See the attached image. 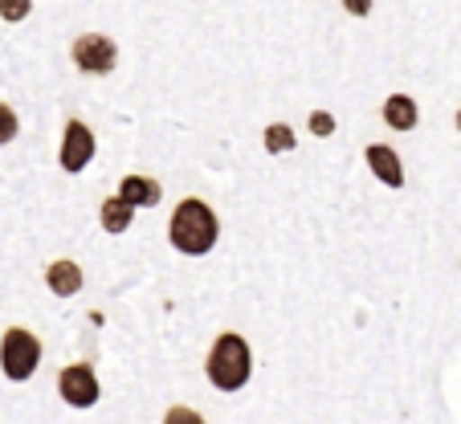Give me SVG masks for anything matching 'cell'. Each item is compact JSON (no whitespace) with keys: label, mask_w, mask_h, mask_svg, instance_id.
I'll use <instances>...</instances> for the list:
<instances>
[{"label":"cell","mask_w":461,"mask_h":424,"mask_svg":"<svg viewBox=\"0 0 461 424\" xmlns=\"http://www.w3.org/2000/svg\"><path fill=\"white\" fill-rule=\"evenodd\" d=\"M217 233H221L217 212L204 200H180V208L172 212V229H167L176 249L188 253V257H201V253H209L217 245Z\"/></svg>","instance_id":"1"},{"label":"cell","mask_w":461,"mask_h":424,"mask_svg":"<svg viewBox=\"0 0 461 424\" xmlns=\"http://www.w3.org/2000/svg\"><path fill=\"white\" fill-rule=\"evenodd\" d=\"M249 343H245L241 335H221L217 343H212V356H209V364H204V372H209V380H212V388H221V392H237V388H245V380H249Z\"/></svg>","instance_id":"2"},{"label":"cell","mask_w":461,"mask_h":424,"mask_svg":"<svg viewBox=\"0 0 461 424\" xmlns=\"http://www.w3.org/2000/svg\"><path fill=\"white\" fill-rule=\"evenodd\" d=\"M37 364H41V343H37V335H29V330H21V327L5 330V338H0V367H5V375L21 383L37 372Z\"/></svg>","instance_id":"3"},{"label":"cell","mask_w":461,"mask_h":424,"mask_svg":"<svg viewBox=\"0 0 461 424\" xmlns=\"http://www.w3.org/2000/svg\"><path fill=\"white\" fill-rule=\"evenodd\" d=\"M58 392H61V400H66L70 408H90V404H98V396H103V388H98V375L90 372L86 364L61 367Z\"/></svg>","instance_id":"4"},{"label":"cell","mask_w":461,"mask_h":424,"mask_svg":"<svg viewBox=\"0 0 461 424\" xmlns=\"http://www.w3.org/2000/svg\"><path fill=\"white\" fill-rule=\"evenodd\" d=\"M74 61H78L82 74H111L114 61H119V45L103 33H86L74 41Z\"/></svg>","instance_id":"5"},{"label":"cell","mask_w":461,"mask_h":424,"mask_svg":"<svg viewBox=\"0 0 461 424\" xmlns=\"http://www.w3.org/2000/svg\"><path fill=\"white\" fill-rule=\"evenodd\" d=\"M90 159H95V135H90L86 122L70 119L66 122V135H61V167L66 172H82Z\"/></svg>","instance_id":"6"},{"label":"cell","mask_w":461,"mask_h":424,"mask_svg":"<svg viewBox=\"0 0 461 424\" xmlns=\"http://www.w3.org/2000/svg\"><path fill=\"white\" fill-rule=\"evenodd\" d=\"M367 167H372L375 180L388 184V188H401V184H404L401 159H396V151H392V148H384V143H372V148H367Z\"/></svg>","instance_id":"7"},{"label":"cell","mask_w":461,"mask_h":424,"mask_svg":"<svg viewBox=\"0 0 461 424\" xmlns=\"http://www.w3.org/2000/svg\"><path fill=\"white\" fill-rule=\"evenodd\" d=\"M119 196L127 200L131 208H156L159 204V184L151 176H122Z\"/></svg>","instance_id":"8"},{"label":"cell","mask_w":461,"mask_h":424,"mask_svg":"<svg viewBox=\"0 0 461 424\" xmlns=\"http://www.w3.org/2000/svg\"><path fill=\"white\" fill-rule=\"evenodd\" d=\"M45 277H50V290L58 298H70V294H78L82 290V269L74 266V261H53Z\"/></svg>","instance_id":"9"},{"label":"cell","mask_w":461,"mask_h":424,"mask_svg":"<svg viewBox=\"0 0 461 424\" xmlns=\"http://www.w3.org/2000/svg\"><path fill=\"white\" fill-rule=\"evenodd\" d=\"M384 122L396 131H412L417 127V103H412L409 95H392L388 103H384Z\"/></svg>","instance_id":"10"},{"label":"cell","mask_w":461,"mask_h":424,"mask_svg":"<svg viewBox=\"0 0 461 424\" xmlns=\"http://www.w3.org/2000/svg\"><path fill=\"white\" fill-rule=\"evenodd\" d=\"M131 217H135V208H131L122 196L103 200V212H98V221H103V229H106V233H127Z\"/></svg>","instance_id":"11"},{"label":"cell","mask_w":461,"mask_h":424,"mask_svg":"<svg viewBox=\"0 0 461 424\" xmlns=\"http://www.w3.org/2000/svg\"><path fill=\"white\" fill-rule=\"evenodd\" d=\"M266 151H274V156H286V151H294V131H290L286 122H274V127H266Z\"/></svg>","instance_id":"12"},{"label":"cell","mask_w":461,"mask_h":424,"mask_svg":"<svg viewBox=\"0 0 461 424\" xmlns=\"http://www.w3.org/2000/svg\"><path fill=\"white\" fill-rule=\"evenodd\" d=\"M17 127H21V122H17V114H13V106L0 103V148L17 139Z\"/></svg>","instance_id":"13"},{"label":"cell","mask_w":461,"mask_h":424,"mask_svg":"<svg viewBox=\"0 0 461 424\" xmlns=\"http://www.w3.org/2000/svg\"><path fill=\"white\" fill-rule=\"evenodd\" d=\"M29 9H33V0H0V17L5 21H25Z\"/></svg>","instance_id":"14"},{"label":"cell","mask_w":461,"mask_h":424,"mask_svg":"<svg viewBox=\"0 0 461 424\" xmlns=\"http://www.w3.org/2000/svg\"><path fill=\"white\" fill-rule=\"evenodd\" d=\"M164 424H204V416L192 412V408H184V404H176V408H167Z\"/></svg>","instance_id":"15"},{"label":"cell","mask_w":461,"mask_h":424,"mask_svg":"<svg viewBox=\"0 0 461 424\" xmlns=\"http://www.w3.org/2000/svg\"><path fill=\"white\" fill-rule=\"evenodd\" d=\"M331 131H335V119H331V114H327V111H314V114H311V135L327 139V135H331Z\"/></svg>","instance_id":"16"},{"label":"cell","mask_w":461,"mask_h":424,"mask_svg":"<svg viewBox=\"0 0 461 424\" xmlns=\"http://www.w3.org/2000/svg\"><path fill=\"white\" fill-rule=\"evenodd\" d=\"M343 9H348L351 17H367V13H372V0H343Z\"/></svg>","instance_id":"17"},{"label":"cell","mask_w":461,"mask_h":424,"mask_svg":"<svg viewBox=\"0 0 461 424\" xmlns=\"http://www.w3.org/2000/svg\"><path fill=\"white\" fill-rule=\"evenodd\" d=\"M457 131H461V111H457Z\"/></svg>","instance_id":"18"}]
</instances>
